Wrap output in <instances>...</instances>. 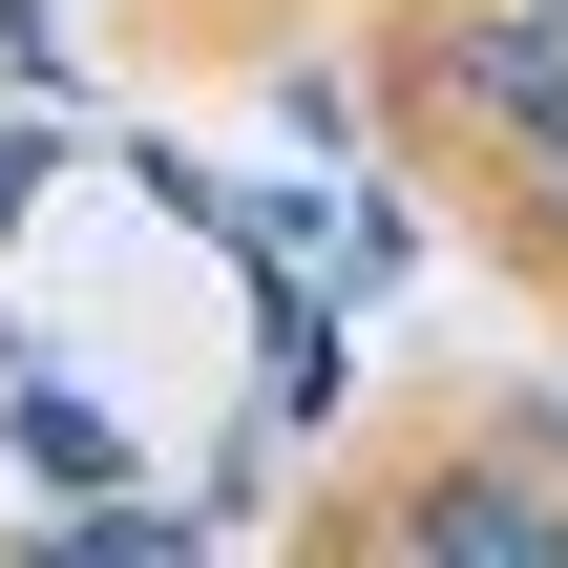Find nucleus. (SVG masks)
<instances>
[{
  "label": "nucleus",
  "instance_id": "obj_1",
  "mask_svg": "<svg viewBox=\"0 0 568 568\" xmlns=\"http://www.w3.org/2000/svg\"><path fill=\"white\" fill-rule=\"evenodd\" d=\"M464 105H506L527 148H568V0H485L464 21Z\"/></svg>",
  "mask_w": 568,
  "mask_h": 568
},
{
  "label": "nucleus",
  "instance_id": "obj_2",
  "mask_svg": "<svg viewBox=\"0 0 568 568\" xmlns=\"http://www.w3.org/2000/svg\"><path fill=\"white\" fill-rule=\"evenodd\" d=\"M422 548H548V506H506V485H443V506H422Z\"/></svg>",
  "mask_w": 568,
  "mask_h": 568
},
{
  "label": "nucleus",
  "instance_id": "obj_3",
  "mask_svg": "<svg viewBox=\"0 0 568 568\" xmlns=\"http://www.w3.org/2000/svg\"><path fill=\"white\" fill-rule=\"evenodd\" d=\"M548 169H568V148H548Z\"/></svg>",
  "mask_w": 568,
  "mask_h": 568
}]
</instances>
